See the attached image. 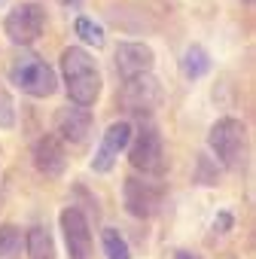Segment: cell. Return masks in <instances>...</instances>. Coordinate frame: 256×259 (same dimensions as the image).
<instances>
[{"mask_svg": "<svg viewBox=\"0 0 256 259\" xmlns=\"http://www.w3.org/2000/svg\"><path fill=\"white\" fill-rule=\"evenodd\" d=\"M61 76H64V89L70 104L79 107H95L101 98V70L95 64V58L82 49V46H67L61 52Z\"/></svg>", "mask_w": 256, "mask_h": 259, "instance_id": "1", "label": "cell"}, {"mask_svg": "<svg viewBox=\"0 0 256 259\" xmlns=\"http://www.w3.org/2000/svg\"><path fill=\"white\" fill-rule=\"evenodd\" d=\"M207 150L217 156V165L241 171L247 159V125L235 116H223L207 132Z\"/></svg>", "mask_w": 256, "mask_h": 259, "instance_id": "2", "label": "cell"}, {"mask_svg": "<svg viewBox=\"0 0 256 259\" xmlns=\"http://www.w3.org/2000/svg\"><path fill=\"white\" fill-rule=\"evenodd\" d=\"M10 82L28 98H52L58 89V73L37 52H22L10 64Z\"/></svg>", "mask_w": 256, "mask_h": 259, "instance_id": "3", "label": "cell"}, {"mask_svg": "<svg viewBox=\"0 0 256 259\" xmlns=\"http://www.w3.org/2000/svg\"><path fill=\"white\" fill-rule=\"evenodd\" d=\"M128 162H132L135 171H141L144 177H159L165 174V141L159 135L156 125H141L138 132H132V141H128Z\"/></svg>", "mask_w": 256, "mask_h": 259, "instance_id": "4", "label": "cell"}, {"mask_svg": "<svg viewBox=\"0 0 256 259\" xmlns=\"http://www.w3.org/2000/svg\"><path fill=\"white\" fill-rule=\"evenodd\" d=\"M116 104L122 113L128 116H150L153 110H159L162 104V85L153 73H138V76H128L122 79L119 92H116Z\"/></svg>", "mask_w": 256, "mask_h": 259, "instance_id": "5", "label": "cell"}, {"mask_svg": "<svg viewBox=\"0 0 256 259\" xmlns=\"http://www.w3.org/2000/svg\"><path fill=\"white\" fill-rule=\"evenodd\" d=\"M95 135V116L89 107L67 104L55 113V138L70 150H86Z\"/></svg>", "mask_w": 256, "mask_h": 259, "instance_id": "6", "label": "cell"}, {"mask_svg": "<svg viewBox=\"0 0 256 259\" xmlns=\"http://www.w3.org/2000/svg\"><path fill=\"white\" fill-rule=\"evenodd\" d=\"M4 31L7 37L16 43V46H31L43 37L46 31V10L40 4H34V0H28V4H19L13 7V13H7L4 19Z\"/></svg>", "mask_w": 256, "mask_h": 259, "instance_id": "7", "label": "cell"}, {"mask_svg": "<svg viewBox=\"0 0 256 259\" xmlns=\"http://www.w3.org/2000/svg\"><path fill=\"white\" fill-rule=\"evenodd\" d=\"M122 204H125L128 213L138 217V220H153L162 210V204H165V192H162V186L132 174V177H125V183H122Z\"/></svg>", "mask_w": 256, "mask_h": 259, "instance_id": "8", "label": "cell"}, {"mask_svg": "<svg viewBox=\"0 0 256 259\" xmlns=\"http://www.w3.org/2000/svg\"><path fill=\"white\" fill-rule=\"evenodd\" d=\"M58 226L64 235V247H67V259H92L95 241H92V226L86 220V213L70 204L58 213Z\"/></svg>", "mask_w": 256, "mask_h": 259, "instance_id": "9", "label": "cell"}, {"mask_svg": "<svg viewBox=\"0 0 256 259\" xmlns=\"http://www.w3.org/2000/svg\"><path fill=\"white\" fill-rule=\"evenodd\" d=\"M132 132H135L132 122L119 119L101 135V144H98V150L92 156V171L95 174H110L116 168V159H119V153H125L128 141H132Z\"/></svg>", "mask_w": 256, "mask_h": 259, "instance_id": "10", "label": "cell"}, {"mask_svg": "<svg viewBox=\"0 0 256 259\" xmlns=\"http://www.w3.org/2000/svg\"><path fill=\"white\" fill-rule=\"evenodd\" d=\"M67 147L55 138V135H43L40 141H34V147H31V162H34V168L46 177V180H58V177H64V171H67Z\"/></svg>", "mask_w": 256, "mask_h": 259, "instance_id": "11", "label": "cell"}, {"mask_svg": "<svg viewBox=\"0 0 256 259\" xmlns=\"http://www.w3.org/2000/svg\"><path fill=\"white\" fill-rule=\"evenodd\" d=\"M116 73L122 79L138 76V73H150L156 64V55L147 43H119L116 46Z\"/></svg>", "mask_w": 256, "mask_h": 259, "instance_id": "12", "label": "cell"}, {"mask_svg": "<svg viewBox=\"0 0 256 259\" xmlns=\"http://www.w3.org/2000/svg\"><path fill=\"white\" fill-rule=\"evenodd\" d=\"M25 250L28 259H55V241L46 226H31L25 232Z\"/></svg>", "mask_w": 256, "mask_h": 259, "instance_id": "13", "label": "cell"}, {"mask_svg": "<svg viewBox=\"0 0 256 259\" xmlns=\"http://www.w3.org/2000/svg\"><path fill=\"white\" fill-rule=\"evenodd\" d=\"M180 73H183L189 82L207 76V73H210V55H207V49H204V46H189V49L183 52V58H180Z\"/></svg>", "mask_w": 256, "mask_h": 259, "instance_id": "14", "label": "cell"}, {"mask_svg": "<svg viewBox=\"0 0 256 259\" xmlns=\"http://www.w3.org/2000/svg\"><path fill=\"white\" fill-rule=\"evenodd\" d=\"M101 244H104V256L107 259H132V247H128L125 235L119 229H104L101 232Z\"/></svg>", "mask_w": 256, "mask_h": 259, "instance_id": "15", "label": "cell"}, {"mask_svg": "<svg viewBox=\"0 0 256 259\" xmlns=\"http://www.w3.org/2000/svg\"><path fill=\"white\" fill-rule=\"evenodd\" d=\"M22 244H25V232L19 226H13V223L0 226V259H13L22 250Z\"/></svg>", "mask_w": 256, "mask_h": 259, "instance_id": "16", "label": "cell"}, {"mask_svg": "<svg viewBox=\"0 0 256 259\" xmlns=\"http://www.w3.org/2000/svg\"><path fill=\"white\" fill-rule=\"evenodd\" d=\"M73 31H76V37H79L82 43H89V46H95V49L104 46V28H101L95 19H89V16H76Z\"/></svg>", "mask_w": 256, "mask_h": 259, "instance_id": "17", "label": "cell"}, {"mask_svg": "<svg viewBox=\"0 0 256 259\" xmlns=\"http://www.w3.org/2000/svg\"><path fill=\"white\" fill-rule=\"evenodd\" d=\"M192 180H195L198 186H217V183H220V165L201 153V156L195 159V174H192Z\"/></svg>", "mask_w": 256, "mask_h": 259, "instance_id": "18", "label": "cell"}, {"mask_svg": "<svg viewBox=\"0 0 256 259\" xmlns=\"http://www.w3.org/2000/svg\"><path fill=\"white\" fill-rule=\"evenodd\" d=\"M16 128V101L7 85H0V132H13Z\"/></svg>", "mask_w": 256, "mask_h": 259, "instance_id": "19", "label": "cell"}, {"mask_svg": "<svg viewBox=\"0 0 256 259\" xmlns=\"http://www.w3.org/2000/svg\"><path fill=\"white\" fill-rule=\"evenodd\" d=\"M232 226H235V217H232L229 210L217 213V220H214V232H220V235H229V232H232Z\"/></svg>", "mask_w": 256, "mask_h": 259, "instance_id": "20", "label": "cell"}, {"mask_svg": "<svg viewBox=\"0 0 256 259\" xmlns=\"http://www.w3.org/2000/svg\"><path fill=\"white\" fill-rule=\"evenodd\" d=\"M174 259H198V256H195V253H189V250H177V253H174Z\"/></svg>", "mask_w": 256, "mask_h": 259, "instance_id": "21", "label": "cell"}, {"mask_svg": "<svg viewBox=\"0 0 256 259\" xmlns=\"http://www.w3.org/2000/svg\"><path fill=\"white\" fill-rule=\"evenodd\" d=\"M61 4H64V7H73V10H79V4H82V0H61Z\"/></svg>", "mask_w": 256, "mask_h": 259, "instance_id": "22", "label": "cell"}, {"mask_svg": "<svg viewBox=\"0 0 256 259\" xmlns=\"http://www.w3.org/2000/svg\"><path fill=\"white\" fill-rule=\"evenodd\" d=\"M4 4H7V0H0V7H4Z\"/></svg>", "mask_w": 256, "mask_h": 259, "instance_id": "23", "label": "cell"}]
</instances>
